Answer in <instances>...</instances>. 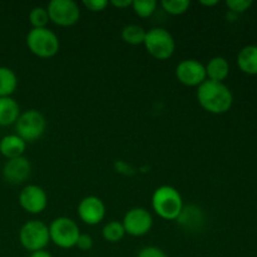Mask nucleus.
<instances>
[{
  "label": "nucleus",
  "mask_w": 257,
  "mask_h": 257,
  "mask_svg": "<svg viewBox=\"0 0 257 257\" xmlns=\"http://www.w3.org/2000/svg\"><path fill=\"white\" fill-rule=\"evenodd\" d=\"M197 100L207 113L223 114L232 107L233 94L225 83L206 79L197 87Z\"/></svg>",
  "instance_id": "1"
},
{
  "label": "nucleus",
  "mask_w": 257,
  "mask_h": 257,
  "mask_svg": "<svg viewBox=\"0 0 257 257\" xmlns=\"http://www.w3.org/2000/svg\"><path fill=\"white\" fill-rule=\"evenodd\" d=\"M183 198L180 191L172 186L163 185L152 195V208L156 215L166 221L177 220L183 210Z\"/></svg>",
  "instance_id": "2"
},
{
  "label": "nucleus",
  "mask_w": 257,
  "mask_h": 257,
  "mask_svg": "<svg viewBox=\"0 0 257 257\" xmlns=\"http://www.w3.org/2000/svg\"><path fill=\"white\" fill-rule=\"evenodd\" d=\"M27 47L30 53L42 59L55 57L60 49V40L58 35L49 28L32 29L27 34Z\"/></svg>",
  "instance_id": "3"
},
{
  "label": "nucleus",
  "mask_w": 257,
  "mask_h": 257,
  "mask_svg": "<svg viewBox=\"0 0 257 257\" xmlns=\"http://www.w3.org/2000/svg\"><path fill=\"white\" fill-rule=\"evenodd\" d=\"M143 45L148 54L158 60L170 59L176 50L175 38L167 29L161 27L147 30Z\"/></svg>",
  "instance_id": "4"
},
{
  "label": "nucleus",
  "mask_w": 257,
  "mask_h": 257,
  "mask_svg": "<svg viewBox=\"0 0 257 257\" xmlns=\"http://www.w3.org/2000/svg\"><path fill=\"white\" fill-rule=\"evenodd\" d=\"M48 227H49L50 241L55 246H58L59 248H64V250L75 247V243L80 235V230L74 220L65 217V216H60V217L54 218Z\"/></svg>",
  "instance_id": "5"
},
{
  "label": "nucleus",
  "mask_w": 257,
  "mask_h": 257,
  "mask_svg": "<svg viewBox=\"0 0 257 257\" xmlns=\"http://www.w3.org/2000/svg\"><path fill=\"white\" fill-rule=\"evenodd\" d=\"M47 128V119L44 114L37 109H28L20 113L15 131L17 135L27 143H33L43 137Z\"/></svg>",
  "instance_id": "6"
},
{
  "label": "nucleus",
  "mask_w": 257,
  "mask_h": 257,
  "mask_svg": "<svg viewBox=\"0 0 257 257\" xmlns=\"http://www.w3.org/2000/svg\"><path fill=\"white\" fill-rule=\"evenodd\" d=\"M20 245L30 253L35 251L44 250L50 242L49 227L43 221L30 220L20 227L19 231Z\"/></svg>",
  "instance_id": "7"
},
{
  "label": "nucleus",
  "mask_w": 257,
  "mask_h": 257,
  "mask_svg": "<svg viewBox=\"0 0 257 257\" xmlns=\"http://www.w3.org/2000/svg\"><path fill=\"white\" fill-rule=\"evenodd\" d=\"M47 12L50 22L62 28L73 27L80 19V8L74 0H52Z\"/></svg>",
  "instance_id": "8"
},
{
  "label": "nucleus",
  "mask_w": 257,
  "mask_h": 257,
  "mask_svg": "<svg viewBox=\"0 0 257 257\" xmlns=\"http://www.w3.org/2000/svg\"><path fill=\"white\" fill-rule=\"evenodd\" d=\"M125 235L142 237L150 233L153 227L152 213L145 207H133L125 212L122 220Z\"/></svg>",
  "instance_id": "9"
},
{
  "label": "nucleus",
  "mask_w": 257,
  "mask_h": 257,
  "mask_svg": "<svg viewBox=\"0 0 257 257\" xmlns=\"http://www.w3.org/2000/svg\"><path fill=\"white\" fill-rule=\"evenodd\" d=\"M175 74L178 82L186 87H200L207 79L205 64L192 58L181 60L176 67Z\"/></svg>",
  "instance_id": "10"
},
{
  "label": "nucleus",
  "mask_w": 257,
  "mask_h": 257,
  "mask_svg": "<svg viewBox=\"0 0 257 257\" xmlns=\"http://www.w3.org/2000/svg\"><path fill=\"white\" fill-rule=\"evenodd\" d=\"M20 207L28 213L39 215L48 206V195L44 188L38 185H27L22 188L18 196Z\"/></svg>",
  "instance_id": "11"
},
{
  "label": "nucleus",
  "mask_w": 257,
  "mask_h": 257,
  "mask_svg": "<svg viewBox=\"0 0 257 257\" xmlns=\"http://www.w3.org/2000/svg\"><path fill=\"white\" fill-rule=\"evenodd\" d=\"M77 213L85 225H99L105 217V205L97 196H87L78 203Z\"/></svg>",
  "instance_id": "12"
},
{
  "label": "nucleus",
  "mask_w": 257,
  "mask_h": 257,
  "mask_svg": "<svg viewBox=\"0 0 257 257\" xmlns=\"http://www.w3.org/2000/svg\"><path fill=\"white\" fill-rule=\"evenodd\" d=\"M32 173V163L27 157L8 160L3 167V177L9 185H22Z\"/></svg>",
  "instance_id": "13"
},
{
  "label": "nucleus",
  "mask_w": 257,
  "mask_h": 257,
  "mask_svg": "<svg viewBox=\"0 0 257 257\" xmlns=\"http://www.w3.org/2000/svg\"><path fill=\"white\" fill-rule=\"evenodd\" d=\"M27 145L24 140L15 135H7L0 140V153L4 156L7 160L23 157L27 150Z\"/></svg>",
  "instance_id": "14"
},
{
  "label": "nucleus",
  "mask_w": 257,
  "mask_h": 257,
  "mask_svg": "<svg viewBox=\"0 0 257 257\" xmlns=\"http://www.w3.org/2000/svg\"><path fill=\"white\" fill-rule=\"evenodd\" d=\"M20 107L13 97L0 98V127L15 124L20 115Z\"/></svg>",
  "instance_id": "15"
},
{
  "label": "nucleus",
  "mask_w": 257,
  "mask_h": 257,
  "mask_svg": "<svg viewBox=\"0 0 257 257\" xmlns=\"http://www.w3.org/2000/svg\"><path fill=\"white\" fill-rule=\"evenodd\" d=\"M206 77L208 80L213 82H222L230 74V64L227 59L223 57H213L211 58L205 65Z\"/></svg>",
  "instance_id": "16"
},
{
  "label": "nucleus",
  "mask_w": 257,
  "mask_h": 257,
  "mask_svg": "<svg viewBox=\"0 0 257 257\" xmlns=\"http://www.w3.org/2000/svg\"><path fill=\"white\" fill-rule=\"evenodd\" d=\"M237 65L246 74H257V45H246L238 52Z\"/></svg>",
  "instance_id": "17"
},
{
  "label": "nucleus",
  "mask_w": 257,
  "mask_h": 257,
  "mask_svg": "<svg viewBox=\"0 0 257 257\" xmlns=\"http://www.w3.org/2000/svg\"><path fill=\"white\" fill-rule=\"evenodd\" d=\"M18 88V77L9 67H0V98L12 97Z\"/></svg>",
  "instance_id": "18"
},
{
  "label": "nucleus",
  "mask_w": 257,
  "mask_h": 257,
  "mask_svg": "<svg viewBox=\"0 0 257 257\" xmlns=\"http://www.w3.org/2000/svg\"><path fill=\"white\" fill-rule=\"evenodd\" d=\"M177 222L183 227L188 228V230H193V228L200 227L201 223L203 222V213L196 206H188V207H183L182 212L178 216Z\"/></svg>",
  "instance_id": "19"
},
{
  "label": "nucleus",
  "mask_w": 257,
  "mask_h": 257,
  "mask_svg": "<svg viewBox=\"0 0 257 257\" xmlns=\"http://www.w3.org/2000/svg\"><path fill=\"white\" fill-rule=\"evenodd\" d=\"M147 30L138 24H128L122 29L123 42L130 45H141L143 44Z\"/></svg>",
  "instance_id": "20"
},
{
  "label": "nucleus",
  "mask_w": 257,
  "mask_h": 257,
  "mask_svg": "<svg viewBox=\"0 0 257 257\" xmlns=\"http://www.w3.org/2000/svg\"><path fill=\"white\" fill-rule=\"evenodd\" d=\"M102 236L107 242H119V241L123 240V237L125 236V231L122 222L113 220L105 223L102 228Z\"/></svg>",
  "instance_id": "21"
},
{
  "label": "nucleus",
  "mask_w": 257,
  "mask_h": 257,
  "mask_svg": "<svg viewBox=\"0 0 257 257\" xmlns=\"http://www.w3.org/2000/svg\"><path fill=\"white\" fill-rule=\"evenodd\" d=\"M157 2L156 0H133L132 9L136 15L142 19L151 18L157 10Z\"/></svg>",
  "instance_id": "22"
},
{
  "label": "nucleus",
  "mask_w": 257,
  "mask_h": 257,
  "mask_svg": "<svg viewBox=\"0 0 257 257\" xmlns=\"http://www.w3.org/2000/svg\"><path fill=\"white\" fill-rule=\"evenodd\" d=\"M161 7L167 14L177 17L188 12L191 7V2L188 0H162Z\"/></svg>",
  "instance_id": "23"
},
{
  "label": "nucleus",
  "mask_w": 257,
  "mask_h": 257,
  "mask_svg": "<svg viewBox=\"0 0 257 257\" xmlns=\"http://www.w3.org/2000/svg\"><path fill=\"white\" fill-rule=\"evenodd\" d=\"M49 15H48L47 8L34 7L29 12V23L34 29H40V28H48L49 24Z\"/></svg>",
  "instance_id": "24"
},
{
  "label": "nucleus",
  "mask_w": 257,
  "mask_h": 257,
  "mask_svg": "<svg viewBox=\"0 0 257 257\" xmlns=\"http://www.w3.org/2000/svg\"><path fill=\"white\" fill-rule=\"evenodd\" d=\"M252 4V0H227L226 2V5L230 9L228 12L233 13L236 15L241 14V13H245L246 10L250 9Z\"/></svg>",
  "instance_id": "25"
},
{
  "label": "nucleus",
  "mask_w": 257,
  "mask_h": 257,
  "mask_svg": "<svg viewBox=\"0 0 257 257\" xmlns=\"http://www.w3.org/2000/svg\"><path fill=\"white\" fill-rule=\"evenodd\" d=\"M83 7L92 13H99L105 10V8L109 5L107 0H83Z\"/></svg>",
  "instance_id": "26"
},
{
  "label": "nucleus",
  "mask_w": 257,
  "mask_h": 257,
  "mask_svg": "<svg viewBox=\"0 0 257 257\" xmlns=\"http://www.w3.org/2000/svg\"><path fill=\"white\" fill-rule=\"evenodd\" d=\"M93 243H94V241H93L92 236L88 235V233L80 232L79 237H78L77 240V243H75V247L79 248L80 251H89L92 250Z\"/></svg>",
  "instance_id": "27"
},
{
  "label": "nucleus",
  "mask_w": 257,
  "mask_h": 257,
  "mask_svg": "<svg viewBox=\"0 0 257 257\" xmlns=\"http://www.w3.org/2000/svg\"><path fill=\"white\" fill-rule=\"evenodd\" d=\"M137 257H167L165 251L156 246H146L138 252Z\"/></svg>",
  "instance_id": "28"
},
{
  "label": "nucleus",
  "mask_w": 257,
  "mask_h": 257,
  "mask_svg": "<svg viewBox=\"0 0 257 257\" xmlns=\"http://www.w3.org/2000/svg\"><path fill=\"white\" fill-rule=\"evenodd\" d=\"M109 4L117 9H125L128 7H132V0H112Z\"/></svg>",
  "instance_id": "29"
},
{
  "label": "nucleus",
  "mask_w": 257,
  "mask_h": 257,
  "mask_svg": "<svg viewBox=\"0 0 257 257\" xmlns=\"http://www.w3.org/2000/svg\"><path fill=\"white\" fill-rule=\"evenodd\" d=\"M29 257H53V256L50 255L48 251L40 250V251H35V252H32Z\"/></svg>",
  "instance_id": "30"
},
{
  "label": "nucleus",
  "mask_w": 257,
  "mask_h": 257,
  "mask_svg": "<svg viewBox=\"0 0 257 257\" xmlns=\"http://www.w3.org/2000/svg\"><path fill=\"white\" fill-rule=\"evenodd\" d=\"M201 5H203V7H207V8H211V7H215V5L218 4V0H201L200 2Z\"/></svg>",
  "instance_id": "31"
}]
</instances>
